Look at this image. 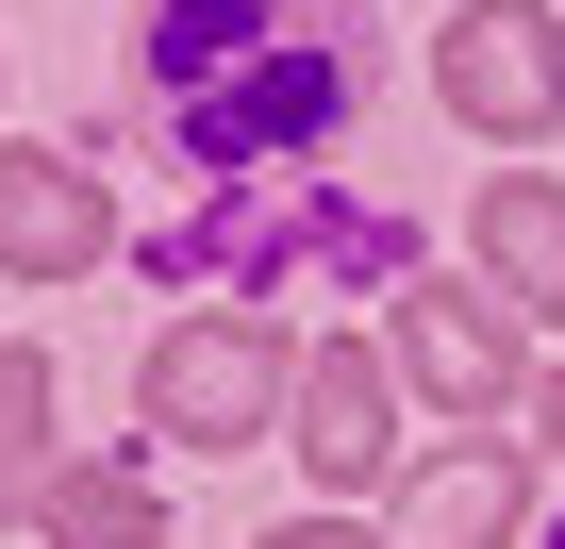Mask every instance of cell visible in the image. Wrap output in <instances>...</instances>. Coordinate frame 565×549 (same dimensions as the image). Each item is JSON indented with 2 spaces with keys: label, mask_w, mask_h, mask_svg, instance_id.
Returning <instances> with one entry per match:
<instances>
[{
  "label": "cell",
  "mask_w": 565,
  "mask_h": 549,
  "mask_svg": "<svg viewBox=\"0 0 565 549\" xmlns=\"http://www.w3.org/2000/svg\"><path fill=\"white\" fill-rule=\"evenodd\" d=\"M150 51H167V84H200L216 51H249L266 84L249 101H200V134L216 150H282V134H317L333 117V0H150Z\"/></svg>",
  "instance_id": "cell-1"
},
{
  "label": "cell",
  "mask_w": 565,
  "mask_h": 549,
  "mask_svg": "<svg viewBox=\"0 0 565 549\" xmlns=\"http://www.w3.org/2000/svg\"><path fill=\"white\" fill-rule=\"evenodd\" d=\"M266 400H300V367H282L266 317H183L150 350V433H183V450H249Z\"/></svg>",
  "instance_id": "cell-2"
},
{
  "label": "cell",
  "mask_w": 565,
  "mask_h": 549,
  "mask_svg": "<svg viewBox=\"0 0 565 549\" xmlns=\"http://www.w3.org/2000/svg\"><path fill=\"white\" fill-rule=\"evenodd\" d=\"M433 84H449L466 134H548L565 117V18H548V0H482V18H449Z\"/></svg>",
  "instance_id": "cell-3"
},
{
  "label": "cell",
  "mask_w": 565,
  "mask_h": 549,
  "mask_svg": "<svg viewBox=\"0 0 565 549\" xmlns=\"http://www.w3.org/2000/svg\"><path fill=\"white\" fill-rule=\"evenodd\" d=\"M100 250H117L100 167H67V150H0V266H18V284H67V266H100Z\"/></svg>",
  "instance_id": "cell-4"
},
{
  "label": "cell",
  "mask_w": 565,
  "mask_h": 549,
  "mask_svg": "<svg viewBox=\"0 0 565 549\" xmlns=\"http://www.w3.org/2000/svg\"><path fill=\"white\" fill-rule=\"evenodd\" d=\"M383 450H399V400H383V350H366V334L300 350V466H317V483H383Z\"/></svg>",
  "instance_id": "cell-5"
},
{
  "label": "cell",
  "mask_w": 565,
  "mask_h": 549,
  "mask_svg": "<svg viewBox=\"0 0 565 549\" xmlns=\"http://www.w3.org/2000/svg\"><path fill=\"white\" fill-rule=\"evenodd\" d=\"M399 367H416L449 416H499V400H515V334H499V300H466V284H416V300H399Z\"/></svg>",
  "instance_id": "cell-6"
},
{
  "label": "cell",
  "mask_w": 565,
  "mask_h": 549,
  "mask_svg": "<svg viewBox=\"0 0 565 549\" xmlns=\"http://www.w3.org/2000/svg\"><path fill=\"white\" fill-rule=\"evenodd\" d=\"M482 266H499V300L515 317H565V183H482Z\"/></svg>",
  "instance_id": "cell-7"
},
{
  "label": "cell",
  "mask_w": 565,
  "mask_h": 549,
  "mask_svg": "<svg viewBox=\"0 0 565 549\" xmlns=\"http://www.w3.org/2000/svg\"><path fill=\"white\" fill-rule=\"evenodd\" d=\"M399 532H416V549H499V532H515V450H466V466H433Z\"/></svg>",
  "instance_id": "cell-8"
},
{
  "label": "cell",
  "mask_w": 565,
  "mask_h": 549,
  "mask_svg": "<svg viewBox=\"0 0 565 549\" xmlns=\"http://www.w3.org/2000/svg\"><path fill=\"white\" fill-rule=\"evenodd\" d=\"M51 367L34 350H0V516H51Z\"/></svg>",
  "instance_id": "cell-9"
},
{
  "label": "cell",
  "mask_w": 565,
  "mask_h": 549,
  "mask_svg": "<svg viewBox=\"0 0 565 549\" xmlns=\"http://www.w3.org/2000/svg\"><path fill=\"white\" fill-rule=\"evenodd\" d=\"M51 549H167V499L117 483V466H67L51 483Z\"/></svg>",
  "instance_id": "cell-10"
},
{
  "label": "cell",
  "mask_w": 565,
  "mask_h": 549,
  "mask_svg": "<svg viewBox=\"0 0 565 549\" xmlns=\"http://www.w3.org/2000/svg\"><path fill=\"white\" fill-rule=\"evenodd\" d=\"M266 549H366V532H333V516H300V532H266Z\"/></svg>",
  "instance_id": "cell-11"
},
{
  "label": "cell",
  "mask_w": 565,
  "mask_h": 549,
  "mask_svg": "<svg viewBox=\"0 0 565 549\" xmlns=\"http://www.w3.org/2000/svg\"><path fill=\"white\" fill-rule=\"evenodd\" d=\"M532 433H548V450H565V383H548V400H532Z\"/></svg>",
  "instance_id": "cell-12"
}]
</instances>
